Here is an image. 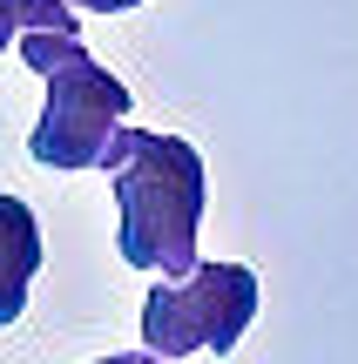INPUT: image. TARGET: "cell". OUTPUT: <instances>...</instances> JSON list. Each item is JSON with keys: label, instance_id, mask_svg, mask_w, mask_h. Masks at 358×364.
<instances>
[{"label": "cell", "instance_id": "obj_1", "mask_svg": "<svg viewBox=\"0 0 358 364\" xmlns=\"http://www.w3.org/2000/svg\"><path fill=\"white\" fill-rule=\"evenodd\" d=\"M108 189L122 209V263L129 270H156V277H189L196 270V230H203V156L183 135H156V129H115L102 156Z\"/></svg>", "mask_w": 358, "mask_h": 364}, {"label": "cell", "instance_id": "obj_2", "mask_svg": "<svg viewBox=\"0 0 358 364\" xmlns=\"http://www.w3.org/2000/svg\"><path fill=\"white\" fill-rule=\"evenodd\" d=\"M21 61L48 81V108H41L34 135H27V156L41 169H102L115 129L129 122V88L122 75H108L81 34H21L14 41Z\"/></svg>", "mask_w": 358, "mask_h": 364}, {"label": "cell", "instance_id": "obj_3", "mask_svg": "<svg viewBox=\"0 0 358 364\" xmlns=\"http://www.w3.org/2000/svg\"><path fill=\"white\" fill-rule=\"evenodd\" d=\"M257 317V277L243 263H196L142 297V351L183 364L189 351H230Z\"/></svg>", "mask_w": 358, "mask_h": 364}, {"label": "cell", "instance_id": "obj_4", "mask_svg": "<svg viewBox=\"0 0 358 364\" xmlns=\"http://www.w3.org/2000/svg\"><path fill=\"white\" fill-rule=\"evenodd\" d=\"M34 270H41V223L21 196H0V324L27 311Z\"/></svg>", "mask_w": 358, "mask_h": 364}, {"label": "cell", "instance_id": "obj_5", "mask_svg": "<svg viewBox=\"0 0 358 364\" xmlns=\"http://www.w3.org/2000/svg\"><path fill=\"white\" fill-rule=\"evenodd\" d=\"M21 34H75L68 0H0V54Z\"/></svg>", "mask_w": 358, "mask_h": 364}, {"label": "cell", "instance_id": "obj_6", "mask_svg": "<svg viewBox=\"0 0 358 364\" xmlns=\"http://www.w3.org/2000/svg\"><path fill=\"white\" fill-rule=\"evenodd\" d=\"M95 364H169V358H156V351H122V358H95Z\"/></svg>", "mask_w": 358, "mask_h": 364}, {"label": "cell", "instance_id": "obj_7", "mask_svg": "<svg viewBox=\"0 0 358 364\" xmlns=\"http://www.w3.org/2000/svg\"><path fill=\"white\" fill-rule=\"evenodd\" d=\"M75 7H88V14H122V7H142V0H75Z\"/></svg>", "mask_w": 358, "mask_h": 364}]
</instances>
